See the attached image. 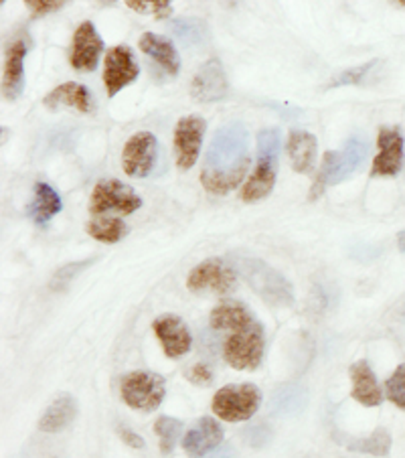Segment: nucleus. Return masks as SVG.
I'll use <instances>...</instances> for the list:
<instances>
[{
    "label": "nucleus",
    "mask_w": 405,
    "mask_h": 458,
    "mask_svg": "<svg viewBox=\"0 0 405 458\" xmlns=\"http://www.w3.org/2000/svg\"><path fill=\"white\" fill-rule=\"evenodd\" d=\"M75 416H78V402L70 394H61L45 410V414L39 420V430L47 434H57L65 430L73 422Z\"/></svg>",
    "instance_id": "nucleus-25"
},
{
    "label": "nucleus",
    "mask_w": 405,
    "mask_h": 458,
    "mask_svg": "<svg viewBox=\"0 0 405 458\" xmlns=\"http://www.w3.org/2000/svg\"><path fill=\"white\" fill-rule=\"evenodd\" d=\"M349 450H355V453L361 454H371V456H387L389 450H392V434L385 428L373 430L367 438H355L347 442Z\"/></svg>",
    "instance_id": "nucleus-27"
},
{
    "label": "nucleus",
    "mask_w": 405,
    "mask_h": 458,
    "mask_svg": "<svg viewBox=\"0 0 405 458\" xmlns=\"http://www.w3.org/2000/svg\"><path fill=\"white\" fill-rule=\"evenodd\" d=\"M235 282H238V272L232 264H227L221 258H209L190 270L187 288L195 294L215 293L219 296H225L235 288Z\"/></svg>",
    "instance_id": "nucleus-9"
},
{
    "label": "nucleus",
    "mask_w": 405,
    "mask_h": 458,
    "mask_svg": "<svg viewBox=\"0 0 405 458\" xmlns=\"http://www.w3.org/2000/svg\"><path fill=\"white\" fill-rule=\"evenodd\" d=\"M171 30L185 45H203L209 37V29L201 19H177L173 21Z\"/></svg>",
    "instance_id": "nucleus-29"
},
{
    "label": "nucleus",
    "mask_w": 405,
    "mask_h": 458,
    "mask_svg": "<svg viewBox=\"0 0 405 458\" xmlns=\"http://www.w3.org/2000/svg\"><path fill=\"white\" fill-rule=\"evenodd\" d=\"M152 329L163 345L166 357L181 359L185 357L190 347H193V335H190L189 325L181 317L163 315L152 323Z\"/></svg>",
    "instance_id": "nucleus-14"
},
{
    "label": "nucleus",
    "mask_w": 405,
    "mask_h": 458,
    "mask_svg": "<svg viewBox=\"0 0 405 458\" xmlns=\"http://www.w3.org/2000/svg\"><path fill=\"white\" fill-rule=\"evenodd\" d=\"M124 4L140 14H152L155 19H168L173 14L168 0H126Z\"/></svg>",
    "instance_id": "nucleus-30"
},
{
    "label": "nucleus",
    "mask_w": 405,
    "mask_h": 458,
    "mask_svg": "<svg viewBox=\"0 0 405 458\" xmlns=\"http://www.w3.org/2000/svg\"><path fill=\"white\" fill-rule=\"evenodd\" d=\"M282 148V136L278 128H264L257 134V163L246 187L241 191V199L246 203H257L272 193L278 177V160Z\"/></svg>",
    "instance_id": "nucleus-2"
},
{
    "label": "nucleus",
    "mask_w": 405,
    "mask_h": 458,
    "mask_svg": "<svg viewBox=\"0 0 405 458\" xmlns=\"http://www.w3.org/2000/svg\"><path fill=\"white\" fill-rule=\"evenodd\" d=\"M88 233L102 243H116L128 233V225L122 217H96L88 224Z\"/></svg>",
    "instance_id": "nucleus-26"
},
{
    "label": "nucleus",
    "mask_w": 405,
    "mask_h": 458,
    "mask_svg": "<svg viewBox=\"0 0 405 458\" xmlns=\"http://www.w3.org/2000/svg\"><path fill=\"white\" fill-rule=\"evenodd\" d=\"M249 132L243 122L221 126L203 160L201 182L213 195H227L246 177L249 166Z\"/></svg>",
    "instance_id": "nucleus-1"
},
{
    "label": "nucleus",
    "mask_w": 405,
    "mask_h": 458,
    "mask_svg": "<svg viewBox=\"0 0 405 458\" xmlns=\"http://www.w3.org/2000/svg\"><path fill=\"white\" fill-rule=\"evenodd\" d=\"M43 104L47 106L49 110H59V108H75L83 114H89L94 110V98H91L89 89L78 81H65L51 89L47 96H45Z\"/></svg>",
    "instance_id": "nucleus-20"
},
{
    "label": "nucleus",
    "mask_w": 405,
    "mask_h": 458,
    "mask_svg": "<svg viewBox=\"0 0 405 458\" xmlns=\"http://www.w3.org/2000/svg\"><path fill=\"white\" fill-rule=\"evenodd\" d=\"M94 259H83V262H72V264H65L63 268H59L55 272V276L51 280V288L53 290H65L67 286L72 284V282L80 276V274L91 266Z\"/></svg>",
    "instance_id": "nucleus-32"
},
{
    "label": "nucleus",
    "mask_w": 405,
    "mask_h": 458,
    "mask_svg": "<svg viewBox=\"0 0 405 458\" xmlns=\"http://www.w3.org/2000/svg\"><path fill=\"white\" fill-rule=\"evenodd\" d=\"M155 432L158 437V445H160V453L165 456H171L174 453V446L182 434V422L177 418L171 416H160L155 422Z\"/></svg>",
    "instance_id": "nucleus-28"
},
{
    "label": "nucleus",
    "mask_w": 405,
    "mask_h": 458,
    "mask_svg": "<svg viewBox=\"0 0 405 458\" xmlns=\"http://www.w3.org/2000/svg\"><path fill=\"white\" fill-rule=\"evenodd\" d=\"M367 150H369V144L361 136H350L341 150H328L320 165L315 185L310 189V201H316L326 187L339 185L353 177L365 165Z\"/></svg>",
    "instance_id": "nucleus-3"
},
{
    "label": "nucleus",
    "mask_w": 405,
    "mask_h": 458,
    "mask_svg": "<svg viewBox=\"0 0 405 458\" xmlns=\"http://www.w3.org/2000/svg\"><path fill=\"white\" fill-rule=\"evenodd\" d=\"M104 49H105L104 39L99 37L94 22L91 21L81 22V25L75 29L73 41H72V53H70L72 67L75 72H81V73L94 72Z\"/></svg>",
    "instance_id": "nucleus-13"
},
{
    "label": "nucleus",
    "mask_w": 405,
    "mask_h": 458,
    "mask_svg": "<svg viewBox=\"0 0 405 458\" xmlns=\"http://www.w3.org/2000/svg\"><path fill=\"white\" fill-rule=\"evenodd\" d=\"M397 248H400V251H403L405 254V229L403 232H400V235H397Z\"/></svg>",
    "instance_id": "nucleus-37"
},
{
    "label": "nucleus",
    "mask_w": 405,
    "mask_h": 458,
    "mask_svg": "<svg viewBox=\"0 0 405 458\" xmlns=\"http://www.w3.org/2000/svg\"><path fill=\"white\" fill-rule=\"evenodd\" d=\"M379 152L373 160V177H393L403 166V136L400 128L379 130Z\"/></svg>",
    "instance_id": "nucleus-16"
},
{
    "label": "nucleus",
    "mask_w": 405,
    "mask_h": 458,
    "mask_svg": "<svg viewBox=\"0 0 405 458\" xmlns=\"http://www.w3.org/2000/svg\"><path fill=\"white\" fill-rule=\"evenodd\" d=\"M63 209V201L55 189L49 182H35L33 201L29 203L27 216L35 221L39 227H47L49 221Z\"/></svg>",
    "instance_id": "nucleus-21"
},
{
    "label": "nucleus",
    "mask_w": 405,
    "mask_h": 458,
    "mask_svg": "<svg viewBox=\"0 0 405 458\" xmlns=\"http://www.w3.org/2000/svg\"><path fill=\"white\" fill-rule=\"evenodd\" d=\"M209 323H211V329L232 333V331L243 329V327L257 323V318L251 315L246 304L229 301V302L217 304V307L211 310Z\"/></svg>",
    "instance_id": "nucleus-24"
},
{
    "label": "nucleus",
    "mask_w": 405,
    "mask_h": 458,
    "mask_svg": "<svg viewBox=\"0 0 405 458\" xmlns=\"http://www.w3.org/2000/svg\"><path fill=\"white\" fill-rule=\"evenodd\" d=\"M29 45L25 39H14L6 49L4 73H3V94L9 102H14L25 89V57Z\"/></svg>",
    "instance_id": "nucleus-18"
},
{
    "label": "nucleus",
    "mask_w": 405,
    "mask_h": 458,
    "mask_svg": "<svg viewBox=\"0 0 405 458\" xmlns=\"http://www.w3.org/2000/svg\"><path fill=\"white\" fill-rule=\"evenodd\" d=\"M25 4L33 17H45V14L61 11L67 3L63 0H25Z\"/></svg>",
    "instance_id": "nucleus-34"
},
{
    "label": "nucleus",
    "mask_w": 405,
    "mask_h": 458,
    "mask_svg": "<svg viewBox=\"0 0 405 458\" xmlns=\"http://www.w3.org/2000/svg\"><path fill=\"white\" fill-rule=\"evenodd\" d=\"M189 381L195 386H211L213 384V371L207 363H195L189 371Z\"/></svg>",
    "instance_id": "nucleus-35"
},
{
    "label": "nucleus",
    "mask_w": 405,
    "mask_h": 458,
    "mask_svg": "<svg viewBox=\"0 0 405 458\" xmlns=\"http://www.w3.org/2000/svg\"><path fill=\"white\" fill-rule=\"evenodd\" d=\"M158 160V140L152 132H136L130 136L122 150V166L128 177L144 179L155 171Z\"/></svg>",
    "instance_id": "nucleus-10"
},
{
    "label": "nucleus",
    "mask_w": 405,
    "mask_h": 458,
    "mask_svg": "<svg viewBox=\"0 0 405 458\" xmlns=\"http://www.w3.org/2000/svg\"><path fill=\"white\" fill-rule=\"evenodd\" d=\"M264 349H266L264 327L257 320L254 325L229 333V337L225 339V345H224V359L229 368L238 371L257 369L264 359Z\"/></svg>",
    "instance_id": "nucleus-5"
},
{
    "label": "nucleus",
    "mask_w": 405,
    "mask_h": 458,
    "mask_svg": "<svg viewBox=\"0 0 405 458\" xmlns=\"http://www.w3.org/2000/svg\"><path fill=\"white\" fill-rule=\"evenodd\" d=\"M166 381L152 371L126 373L120 381V395L128 408L155 411L165 400Z\"/></svg>",
    "instance_id": "nucleus-7"
},
{
    "label": "nucleus",
    "mask_w": 405,
    "mask_h": 458,
    "mask_svg": "<svg viewBox=\"0 0 405 458\" xmlns=\"http://www.w3.org/2000/svg\"><path fill=\"white\" fill-rule=\"evenodd\" d=\"M262 406V392L254 384H229L213 395V414L225 422H246Z\"/></svg>",
    "instance_id": "nucleus-6"
},
{
    "label": "nucleus",
    "mask_w": 405,
    "mask_h": 458,
    "mask_svg": "<svg viewBox=\"0 0 405 458\" xmlns=\"http://www.w3.org/2000/svg\"><path fill=\"white\" fill-rule=\"evenodd\" d=\"M140 51L147 53L150 59H155L163 70L174 78L181 72V57L174 49L173 41L156 33H144L140 37Z\"/></svg>",
    "instance_id": "nucleus-23"
},
{
    "label": "nucleus",
    "mask_w": 405,
    "mask_h": 458,
    "mask_svg": "<svg viewBox=\"0 0 405 458\" xmlns=\"http://www.w3.org/2000/svg\"><path fill=\"white\" fill-rule=\"evenodd\" d=\"M232 266L238 272V276L246 280L266 302L278 304V307H290L294 302L292 284L278 270H274L270 264L257 258L238 256Z\"/></svg>",
    "instance_id": "nucleus-4"
},
{
    "label": "nucleus",
    "mask_w": 405,
    "mask_h": 458,
    "mask_svg": "<svg viewBox=\"0 0 405 458\" xmlns=\"http://www.w3.org/2000/svg\"><path fill=\"white\" fill-rule=\"evenodd\" d=\"M140 208V195L116 179L99 181L89 197V213L96 217H102L104 213L110 211L118 213V216H130Z\"/></svg>",
    "instance_id": "nucleus-8"
},
{
    "label": "nucleus",
    "mask_w": 405,
    "mask_h": 458,
    "mask_svg": "<svg viewBox=\"0 0 405 458\" xmlns=\"http://www.w3.org/2000/svg\"><path fill=\"white\" fill-rule=\"evenodd\" d=\"M288 157L292 163V169L296 173H310L316 160V148L318 140L315 134L307 132V130H292L288 136Z\"/></svg>",
    "instance_id": "nucleus-22"
},
{
    "label": "nucleus",
    "mask_w": 405,
    "mask_h": 458,
    "mask_svg": "<svg viewBox=\"0 0 405 458\" xmlns=\"http://www.w3.org/2000/svg\"><path fill=\"white\" fill-rule=\"evenodd\" d=\"M229 91V81L224 70V64L219 59H209L207 64L201 65L190 83V96L197 102L213 104L224 100Z\"/></svg>",
    "instance_id": "nucleus-15"
},
{
    "label": "nucleus",
    "mask_w": 405,
    "mask_h": 458,
    "mask_svg": "<svg viewBox=\"0 0 405 458\" xmlns=\"http://www.w3.org/2000/svg\"><path fill=\"white\" fill-rule=\"evenodd\" d=\"M224 442V428L215 418L197 420L193 428L182 437V448L190 458H205Z\"/></svg>",
    "instance_id": "nucleus-17"
},
{
    "label": "nucleus",
    "mask_w": 405,
    "mask_h": 458,
    "mask_svg": "<svg viewBox=\"0 0 405 458\" xmlns=\"http://www.w3.org/2000/svg\"><path fill=\"white\" fill-rule=\"evenodd\" d=\"M140 75L139 61L134 57V51L128 45H116L105 53L104 61V83L108 96L114 98L118 91L130 86Z\"/></svg>",
    "instance_id": "nucleus-12"
},
{
    "label": "nucleus",
    "mask_w": 405,
    "mask_h": 458,
    "mask_svg": "<svg viewBox=\"0 0 405 458\" xmlns=\"http://www.w3.org/2000/svg\"><path fill=\"white\" fill-rule=\"evenodd\" d=\"M207 130V122L201 116H185L177 122L174 128V155H177V166L181 171L193 169L201 155L203 136Z\"/></svg>",
    "instance_id": "nucleus-11"
},
{
    "label": "nucleus",
    "mask_w": 405,
    "mask_h": 458,
    "mask_svg": "<svg viewBox=\"0 0 405 458\" xmlns=\"http://www.w3.org/2000/svg\"><path fill=\"white\" fill-rule=\"evenodd\" d=\"M118 437L122 438V442H126L128 446H132V448H144V438L140 437L139 432H134L132 428H128V426H118Z\"/></svg>",
    "instance_id": "nucleus-36"
},
{
    "label": "nucleus",
    "mask_w": 405,
    "mask_h": 458,
    "mask_svg": "<svg viewBox=\"0 0 405 458\" xmlns=\"http://www.w3.org/2000/svg\"><path fill=\"white\" fill-rule=\"evenodd\" d=\"M377 65V59L369 61V64L365 65H359V67H353V70H345L341 72L336 78L328 83V88H341V86H361L363 80L367 78V73H369L373 67Z\"/></svg>",
    "instance_id": "nucleus-33"
},
{
    "label": "nucleus",
    "mask_w": 405,
    "mask_h": 458,
    "mask_svg": "<svg viewBox=\"0 0 405 458\" xmlns=\"http://www.w3.org/2000/svg\"><path fill=\"white\" fill-rule=\"evenodd\" d=\"M349 376H350V384H353L350 395H353V400H357L361 406L377 408L379 403L384 402L385 392L381 389L375 373H373L369 363L367 361L353 363L349 369Z\"/></svg>",
    "instance_id": "nucleus-19"
},
{
    "label": "nucleus",
    "mask_w": 405,
    "mask_h": 458,
    "mask_svg": "<svg viewBox=\"0 0 405 458\" xmlns=\"http://www.w3.org/2000/svg\"><path fill=\"white\" fill-rule=\"evenodd\" d=\"M397 4H401V6H405V0H400V3H397Z\"/></svg>",
    "instance_id": "nucleus-38"
},
{
    "label": "nucleus",
    "mask_w": 405,
    "mask_h": 458,
    "mask_svg": "<svg viewBox=\"0 0 405 458\" xmlns=\"http://www.w3.org/2000/svg\"><path fill=\"white\" fill-rule=\"evenodd\" d=\"M385 395L397 408L405 410V363L400 365L392 373V377L385 381Z\"/></svg>",
    "instance_id": "nucleus-31"
}]
</instances>
